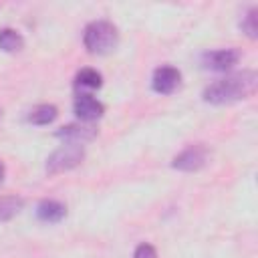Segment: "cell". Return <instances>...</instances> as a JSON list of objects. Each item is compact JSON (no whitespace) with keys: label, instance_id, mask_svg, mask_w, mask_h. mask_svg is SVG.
<instances>
[{"label":"cell","instance_id":"cell-7","mask_svg":"<svg viewBox=\"0 0 258 258\" xmlns=\"http://www.w3.org/2000/svg\"><path fill=\"white\" fill-rule=\"evenodd\" d=\"M181 83V73L171 67V64H161L153 71V77H151V89L159 95H169L173 93Z\"/></svg>","mask_w":258,"mask_h":258},{"label":"cell","instance_id":"cell-13","mask_svg":"<svg viewBox=\"0 0 258 258\" xmlns=\"http://www.w3.org/2000/svg\"><path fill=\"white\" fill-rule=\"evenodd\" d=\"M24 208V200L18 196H2L0 198V222H8L20 214Z\"/></svg>","mask_w":258,"mask_h":258},{"label":"cell","instance_id":"cell-14","mask_svg":"<svg viewBox=\"0 0 258 258\" xmlns=\"http://www.w3.org/2000/svg\"><path fill=\"white\" fill-rule=\"evenodd\" d=\"M256 16H258V10H256V6H252V8L242 16V20H240L242 32H244L248 38H252V40L258 36V22H256Z\"/></svg>","mask_w":258,"mask_h":258},{"label":"cell","instance_id":"cell-16","mask_svg":"<svg viewBox=\"0 0 258 258\" xmlns=\"http://www.w3.org/2000/svg\"><path fill=\"white\" fill-rule=\"evenodd\" d=\"M4 175H6V165H4V161L0 159V185H2V181H4Z\"/></svg>","mask_w":258,"mask_h":258},{"label":"cell","instance_id":"cell-5","mask_svg":"<svg viewBox=\"0 0 258 258\" xmlns=\"http://www.w3.org/2000/svg\"><path fill=\"white\" fill-rule=\"evenodd\" d=\"M238 60H240V52L236 48H216V50H208L202 54L204 69L216 71V73L230 71Z\"/></svg>","mask_w":258,"mask_h":258},{"label":"cell","instance_id":"cell-11","mask_svg":"<svg viewBox=\"0 0 258 258\" xmlns=\"http://www.w3.org/2000/svg\"><path fill=\"white\" fill-rule=\"evenodd\" d=\"M56 115H58V109L54 105L42 103V105H36L34 109L28 111L26 121L32 123V125H48V123H52L56 119Z\"/></svg>","mask_w":258,"mask_h":258},{"label":"cell","instance_id":"cell-15","mask_svg":"<svg viewBox=\"0 0 258 258\" xmlns=\"http://www.w3.org/2000/svg\"><path fill=\"white\" fill-rule=\"evenodd\" d=\"M133 258H157V250L149 242H141L133 250Z\"/></svg>","mask_w":258,"mask_h":258},{"label":"cell","instance_id":"cell-2","mask_svg":"<svg viewBox=\"0 0 258 258\" xmlns=\"http://www.w3.org/2000/svg\"><path fill=\"white\" fill-rule=\"evenodd\" d=\"M83 44L91 54H109L119 44V30L109 20H93L83 30Z\"/></svg>","mask_w":258,"mask_h":258},{"label":"cell","instance_id":"cell-10","mask_svg":"<svg viewBox=\"0 0 258 258\" xmlns=\"http://www.w3.org/2000/svg\"><path fill=\"white\" fill-rule=\"evenodd\" d=\"M103 85V77L97 69H81L75 77V89L79 93H87L93 89H99Z\"/></svg>","mask_w":258,"mask_h":258},{"label":"cell","instance_id":"cell-4","mask_svg":"<svg viewBox=\"0 0 258 258\" xmlns=\"http://www.w3.org/2000/svg\"><path fill=\"white\" fill-rule=\"evenodd\" d=\"M208 157H210V151L206 145L202 143L189 145L171 159V167L179 171H198L208 163Z\"/></svg>","mask_w":258,"mask_h":258},{"label":"cell","instance_id":"cell-3","mask_svg":"<svg viewBox=\"0 0 258 258\" xmlns=\"http://www.w3.org/2000/svg\"><path fill=\"white\" fill-rule=\"evenodd\" d=\"M83 159H85V147L67 143V145L58 147L56 151H52L46 157V173L56 175V173H62V171H71L77 165H81Z\"/></svg>","mask_w":258,"mask_h":258},{"label":"cell","instance_id":"cell-9","mask_svg":"<svg viewBox=\"0 0 258 258\" xmlns=\"http://www.w3.org/2000/svg\"><path fill=\"white\" fill-rule=\"evenodd\" d=\"M67 216V206L56 200H42L36 206V218L44 224H58Z\"/></svg>","mask_w":258,"mask_h":258},{"label":"cell","instance_id":"cell-8","mask_svg":"<svg viewBox=\"0 0 258 258\" xmlns=\"http://www.w3.org/2000/svg\"><path fill=\"white\" fill-rule=\"evenodd\" d=\"M58 139H62L64 143H73V145H83L91 139L97 137V129L91 125V123H69L64 127H60L56 133H54Z\"/></svg>","mask_w":258,"mask_h":258},{"label":"cell","instance_id":"cell-17","mask_svg":"<svg viewBox=\"0 0 258 258\" xmlns=\"http://www.w3.org/2000/svg\"><path fill=\"white\" fill-rule=\"evenodd\" d=\"M0 119H2V111H0Z\"/></svg>","mask_w":258,"mask_h":258},{"label":"cell","instance_id":"cell-6","mask_svg":"<svg viewBox=\"0 0 258 258\" xmlns=\"http://www.w3.org/2000/svg\"><path fill=\"white\" fill-rule=\"evenodd\" d=\"M73 111L83 123H93L103 117L105 105L99 99H95L91 93H77L73 101Z\"/></svg>","mask_w":258,"mask_h":258},{"label":"cell","instance_id":"cell-12","mask_svg":"<svg viewBox=\"0 0 258 258\" xmlns=\"http://www.w3.org/2000/svg\"><path fill=\"white\" fill-rule=\"evenodd\" d=\"M0 48L4 52H18L24 48V38L14 28H0Z\"/></svg>","mask_w":258,"mask_h":258},{"label":"cell","instance_id":"cell-1","mask_svg":"<svg viewBox=\"0 0 258 258\" xmlns=\"http://www.w3.org/2000/svg\"><path fill=\"white\" fill-rule=\"evenodd\" d=\"M256 85H258V75L254 71L232 73V75H226L224 79L210 83L204 89L202 97L206 103H212V105H230V103L248 99L256 91Z\"/></svg>","mask_w":258,"mask_h":258}]
</instances>
